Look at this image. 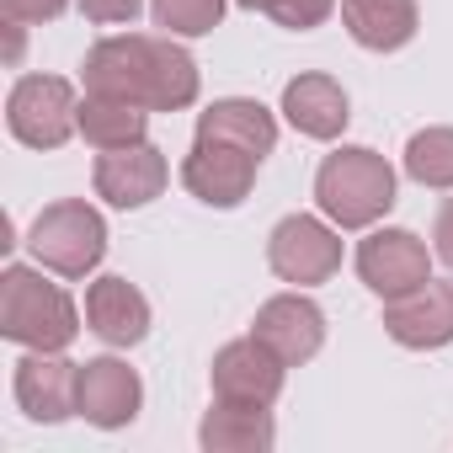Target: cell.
Masks as SVG:
<instances>
[{"label": "cell", "mask_w": 453, "mask_h": 453, "mask_svg": "<svg viewBox=\"0 0 453 453\" xmlns=\"http://www.w3.org/2000/svg\"><path fill=\"white\" fill-rule=\"evenodd\" d=\"M86 91L96 96H123L144 112H181L197 102V65L187 49L165 38H144V33H118L102 38L86 65H81Z\"/></svg>", "instance_id": "cell-1"}, {"label": "cell", "mask_w": 453, "mask_h": 453, "mask_svg": "<svg viewBox=\"0 0 453 453\" xmlns=\"http://www.w3.org/2000/svg\"><path fill=\"white\" fill-rule=\"evenodd\" d=\"M144 0H81V12L91 22H134Z\"/></svg>", "instance_id": "cell-25"}, {"label": "cell", "mask_w": 453, "mask_h": 453, "mask_svg": "<svg viewBox=\"0 0 453 453\" xmlns=\"http://www.w3.org/2000/svg\"><path fill=\"white\" fill-rule=\"evenodd\" d=\"M342 22L363 49L395 54L416 38V0H342Z\"/></svg>", "instance_id": "cell-19"}, {"label": "cell", "mask_w": 453, "mask_h": 453, "mask_svg": "<svg viewBox=\"0 0 453 453\" xmlns=\"http://www.w3.org/2000/svg\"><path fill=\"white\" fill-rule=\"evenodd\" d=\"M384 331L400 342V347H448L453 342V283H437L426 278L421 288L400 294V299H384Z\"/></svg>", "instance_id": "cell-10"}, {"label": "cell", "mask_w": 453, "mask_h": 453, "mask_svg": "<svg viewBox=\"0 0 453 453\" xmlns=\"http://www.w3.org/2000/svg\"><path fill=\"white\" fill-rule=\"evenodd\" d=\"M38 267L59 273V278H86L102 251H107V224L91 203L81 197H65V203H49L38 219H33V235H27Z\"/></svg>", "instance_id": "cell-4"}, {"label": "cell", "mask_w": 453, "mask_h": 453, "mask_svg": "<svg viewBox=\"0 0 453 453\" xmlns=\"http://www.w3.org/2000/svg\"><path fill=\"white\" fill-rule=\"evenodd\" d=\"M315 203L331 224H342V230H368L373 219L389 213L395 203V171L384 155L352 144V150H336L320 160L315 171Z\"/></svg>", "instance_id": "cell-3"}, {"label": "cell", "mask_w": 453, "mask_h": 453, "mask_svg": "<svg viewBox=\"0 0 453 453\" xmlns=\"http://www.w3.org/2000/svg\"><path fill=\"white\" fill-rule=\"evenodd\" d=\"M144 405V384L128 363L118 357H91L81 363V395H75V416H86L91 426H128Z\"/></svg>", "instance_id": "cell-11"}, {"label": "cell", "mask_w": 453, "mask_h": 453, "mask_svg": "<svg viewBox=\"0 0 453 453\" xmlns=\"http://www.w3.org/2000/svg\"><path fill=\"white\" fill-rule=\"evenodd\" d=\"M165 155L155 144H128V150H107L96 160V197H107L112 208H144L150 197H160L165 187Z\"/></svg>", "instance_id": "cell-14"}, {"label": "cell", "mask_w": 453, "mask_h": 453, "mask_svg": "<svg viewBox=\"0 0 453 453\" xmlns=\"http://www.w3.org/2000/svg\"><path fill=\"white\" fill-rule=\"evenodd\" d=\"M257 165H262L257 155L224 144V139H197L187 165H181V181L208 208H235V203H246V192L257 181Z\"/></svg>", "instance_id": "cell-8"}, {"label": "cell", "mask_w": 453, "mask_h": 453, "mask_svg": "<svg viewBox=\"0 0 453 453\" xmlns=\"http://www.w3.org/2000/svg\"><path fill=\"white\" fill-rule=\"evenodd\" d=\"M6 123L33 150H59L70 134H81V102L75 86L59 75H22L6 102Z\"/></svg>", "instance_id": "cell-5"}, {"label": "cell", "mask_w": 453, "mask_h": 453, "mask_svg": "<svg viewBox=\"0 0 453 453\" xmlns=\"http://www.w3.org/2000/svg\"><path fill=\"white\" fill-rule=\"evenodd\" d=\"M235 6H246V12H267L273 0H235Z\"/></svg>", "instance_id": "cell-27"}, {"label": "cell", "mask_w": 453, "mask_h": 453, "mask_svg": "<svg viewBox=\"0 0 453 453\" xmlns=\"http://www.w3.org/2000/svg\"><path fill=\"white\" fill-rule=\"evenodd\" d=\"M283 112L299 134L310 139H336L347 128V91L331 81V75H299L283 86Z\"/></svg>", "instance_id": "cell-17"}, {"label": "cell", "mask_w": 453, "mask_h": 453, "mask_svg": "<svg viewBox=\"0 0 453 453\" xmlns=\"http://www.w3.org/2000/svg\"><path fill=\"white\" fill-rule=\"evenodd\" d=\"M251 336H262L288 368H299V363H310V357L320 352V342H326V315H320V304L304 299V294H278V299H267V304L257 310Z\"/></svg>", "instance_id": "cell-12"}, {"label": "cell", "mask_w": 453, "mask_h": 453, "mask_svg": "<svg viewBox=\"0 0 453 453\" xmlns=\"http://www.w3.org/2000/svg\"><path fill=\"white\" fill-rule=\"evenodd\" d=\"M432 251L453 267V197L437 208V224H432Z\"/></svg>", "instance_id": "cell-26"}, {"label": "cell", "mask_w": 453, "mask_h": 453, "mask_svg": "<svg viewBox=\"0 0 453 453\" xmlns=\"http://www.w3.org/2000/svg\"><path fill=\"white\" fill-rule=\"evenodd\" d=\"M331 12H336V0H273V6H267V17H273L278 27H288V33H310V27H320Z\"/></svg>", "instance_id": "cell-23"}, {"label": "cell", "mask_w": 453, "mask_h": 453, "mask_svg": "<svg viewBox=\"0 0 453 453\" xmlns=\"http://www.w3.org/2000/svg\"><path fill=\"white\" fill-rule=\"evenodd\" d=\"M267 262H273V273L283 283L310 288V283H326L342 267V241H336V230H331L326 219L288 213L273 230V241H267Z\"/></svg>", "instance_id": "cell-6"}, {"label": "cell", "mask_w": 453, "mask_h": 453, "mask_svg": "<svg viewBox=\"0 0 453 453\" xmlns=\"http://www.w3.org/2000/svg\"><path fill=\"white\" fill-rule=\"evenodd\" d=\"M75 299L49 283L38 267H6L0 273V336L27 352H65L75 342Z\"/></svg>", "instance_id": "cell-2"}, {"label": "cell", "mask_w": 453, "mask_h": 453, "mask_svg": "<svg viewBox=\"0 0 453 453\" xmlns=\"http://www.w3.org/2000/svg\"><path fill=\"white\" fill-rule=\"evenodd\" d=\"M357 273L379 299H400L432 278V251L411 230H373L357 246Z\"/></svg>", "instance_id": "cell-9"}, {"label": "cell", "mask_w": 453, "mask_h": 453, "mask_svg": "<svg viewBox=\"0 0 453 453\" xmlns=\"http://www.w3.org/2000/svg\"><path fill=\"white\" fill-rule=\"evenodd\" d=\"M283 357L262 336H241L213 357V395L230 405H273L283 395Z\"/></svg>", "instance_id": "cell-7"}, {"label": "cell", "mask_w": 453, "mask_h": 453, "mask_svg": "<svg viewBox=\"0 0 453 453\" xmlns=\"http://www.w3.org/2000/svg\"><path fill=\"white\" fill-rule=\"evenodd\" d=\"M405 171L421 187H453V128H421L405 144Z\"/></svg>", "instance_id": "cell-21"}, {"label": "cell", "mask_w": 453, "mask_h": 453, "mask_svg": "<svg viewBox=\"0 0 453 453\" xmlns=\"http://www.w3.org/2000/svg\"><path fill=\"white\" fill-rule=\"evenodd\" d=\"M197 139H224V144H235V150H246V155H273V144H278V123H273V112L262 107V102H251V96H224V102H213L203 118H197Z\"/></svg>", "instance_id": "cell-16"}, {"label": "cell", "mask_w": 453, "mask_h": 453, "mask_svg": "<svg viewBox=\"0 0 453 453\" xmlns=\"http://www.w3.org/2000/svg\"><path fill=\"white\" fill-rule=\"evenodd\" d=\"M6 6V22H54L70 0H0Z\"/></svg>", "instance_id": "cell-24"}, {"label": "cell", "mask_w": 453, "mask_h": 453, "mask_svg": "<svg viewBox=\"0 0 453 453\" xmlns=\"http://www.w3.org/2000/svg\"><path fill=\"white\" fill-rule=\"evenodd\" d=\"M86 326L107 347H134L150 336V299L128 278H96L86 288Z\"/></svg>", "instance_id": "cell-15"}, {"label": "cell", "mask_w": 453, "mask_h": 453, "mask_svg": "<svg viewBox=\"0 0 453 453\" xmlns=\"http://www.w3.org/2000/svg\"><path fill=\"white\" fill-rule=\"evenodd\" d=\"M75 395H81V363H70L59 352H27L17 363V400L33 421L75 416Z\"/></svg>", "instance_id": "cell-13"}, {"label": "cell", "mask_w": 453, "mask_h": 453, "mask_svg": "<svg viewBox=\"0 0 453 453\" xmlns=\"http://www.w3.org/2000/svg\"><path fill=\"white\" fill-rule=\"evenodd\" d=\"M197 442L208 453H267L278 442V426H273L267 405H230V400H219L203 416Z\"/></svg>", "instance_id": "cell-18"}, {"label": "cell", "mask_w": 453, "mask_h": 453, "mask_svg": "<svg viewBox=\"0 0 453 453\" xmlns=\"http://www.w3.org/2000/svg\"><path fill=\"white\" fill-rule=\"evenodd\" d=\"M144 107H134V102H123V96H96V91H86V102H81V139L91 144V150H128V144H144Z\"/></svg>", "instance_id": "cell-20"}, {"label": "cell", "mask_w": 453, "mask_h": 453, "mask_svg": "<svg viewBox=\"0 0 453 453\" xmlns=\"http://www.w3.org/2000/svg\"><path fill=\"white\" fill-rule=\"evenodd\" d=\"M155 27H165L171 38H203L219 27L224 0H150Z\"/></svg>", "instance_id": "cell-22"}]
</instances>
